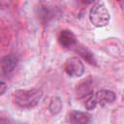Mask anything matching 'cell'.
Returning a JSON list of instances; mask_svg holds the SVG:
<instances>
[{"mask_svg": "<svg viewBox=\"0 0 124 124\" xmlns=\"http://www.w3.org/2000/svg\"><path fill=\"white\" fill-rule=\"evenodd\" d=\"M61 108H62V103H61L60 98H58V97L52 98L51 101H50L49 107H48V109H49L50 113L53 114V115H55V114H57V113L60 112Z\"/></svg>", "mask_w": 124, "mask_h": 124, "instance_id": "cell-9", "label": "cell"}, {"mask_svg": "<svg viewBox=\"0 0 124 124\" xmlns=\"http://www.w3.org/2000/svg\"><path fill=\"white\" fill-rule=\"evenodd\" d=\"M77 51L80 54V56L85 59L89 64H92V65H96V60L94 58V55L86 48H84L83 46H79L78 48H77Z\"/></svg>", "mask_w": 124, "mask_h": 124, "instance_id": "cell-8", "label": "cell"}, {"mask_svg": "<svg viewBox=\"0 0 124 124\" xmlns=\"http://www.w3.org/2000/svg\"><path fill=\"white\" fill-rule=\"evenodd\" d=\"M118 1H121V0H118Z\"/></svg>", "mask_w": 124, "mask_h": 124, "instance_id": "cell-13", "label": "cell"}, {"mask_svg": "<svg viewBox=\"0 0 124 124\" xmlns=\"http://www.w3.org/2000/svg\"><path fill=\"white\" fill-rule=\"evenodd\" d=\"M6 89H7L6 83L3 82V81H0V95H3L5 93V91H6Z\"/></svg>", "mask_w": 124, "mask_h": 124, "instance_id": "cell-11", "label": "cell"}, {"mask_svg": "<svg viewBox=\"0 0 124 124\" xmlns=\"http://www.w3.org/2000/svg\"><path fill=\"white\" fill-rule=\"evenodd\" d=\"M97 105L98 104H97L95 95L93 93H89L88 95H86V98H85V101H84V107L86 108V109L92 110L96 108Z\"/></svg>", "mask_w": 124, "mask_h": 124, "instance_id": "cell-10", "label": "cell"}, {"mask_svg": "<svg viewBox=\"0 0 124 124\" xmlns=\"http://www.w3.org/2000/svg\"><path fill=\"white\" fill-rule=\"evenodd\" d=\"M110 16L106 8V6L102 3L96 4L90 10L89 13V19L91 23L96 27H104L109 21Z\"/></svg>", "mask_w": 124, "mask_h": 124, "instance_id": "cell-2", "label": "cell"}, {"mask_svg": "<svg viewBox=\"0 0 124 124\" xmlns=\"http://www.w3.org/2000/svg\"><path fill=\"white\" fill-rule=\"evenodd\" d=\"M95 98L97 101V104H99L102 107H105L107 105H109L113 103L116 99V95L111 90H100L95 94Z\"/></svg>", "mask_w": 124, "mask_h": 124, "instance_id": "cell-5", "label": "cell"}, {"mask_svg": "<svg viewBox=\"0 0 124 124\" xmlns=\"http://www.w3.org/2000/svg\"><path fill=\"white\" fill-rule=\"evenodd\" d=\"M70 121L72 123H78V124H85V123H88L90 121V118H89V115L85 112H82V111H72L70 113Z\"/></svg>", "mask_w": 124, "mask_h": 124, "instance_id": "cell-7", "label": "cell"}, {"mask_svg": "<svg viewBox=\"0 0 124 124\" xmlns=\"http://www.w3.org/2000/svg\"><path fill=\"white\" fill-rule=\"evenodd\" d=\"M64 69L67 75L73 78L80 77L84 73V65L78 57H70L67 59Z\"/></svg>", "mask_w": 124, "mask_h": 124, "instance_id": "cell-3", "label": "cell"}, {"mask_svg": "<svg viewBox=\"0 0 124 124\" xmlns=\"http://www.w3.org/2000/svg\"><path fill=\"white\" fill-rule=\"evenodd\" d=\"M43 96V91L38 88L19 89L14 92V102L21 108L35 107Z\"/></svg>", "mask_w": 124, "mask_h": 124, "instance_id": "cell-1", "label": "cell"}, {"mask_svg": "<svg viewBox=\"0 0 124 124\" xmlns=\"http://www.w3.org/2000/svg\"><path fill=\"white\" fill-rule=\"evenodd\" d=\"M58 42L63 47L70 48L77 45V38L72 31L65 29L60 31L58 35Z\"/></svg>", "mask_w": 124, "mask_h": 124, "instance_id": "cell-6", "label": "cell"}, {"mask_svg": "<svg viewBox=\"0 0 124 124\" xmlns=\"http://www.w3.org/2000/svg\"><path fill=\"white\" fill-rule=\"evenodd\" d=\"M17 61H18L17 57L14 54H11V55H8L2 58V60L0 61V66H1L3 74L5 76H10L14 72L15 68L16 67Z\"/></svg>", "mask_w": 124, "mask_h": 124, "instance_id": "cell-4", "label": "cell"}, {"mask_svg": "<svg viewBox=\"0 0 124 124\" xmlns=\"http://www.w3.org/2000/svg\"><path fill=\"white\" fill-rule=\"evenodd\" d=\"M95 1L96 0H80V2L83 3V4H91V3L95 2Z\"/></svg>", "mask_w": 124, "mask_h": 124, "instance_id": "cell-12", "label": "cell"}]
</instances>
